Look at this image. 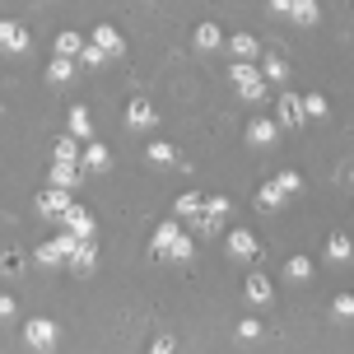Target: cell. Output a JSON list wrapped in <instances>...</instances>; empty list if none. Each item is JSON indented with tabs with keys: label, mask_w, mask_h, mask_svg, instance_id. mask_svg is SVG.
Wrapping results in <instances>:
<instances>
[{
	"label": "cell",
	"mask_w": 354,
	"mask_h": 354,
	"mask_svg": "<svg viewBox=\"0 0 354 354\" xmlns=\"http://www.w3.org/2000/svg\"><path fill=\"white\" fill-rule=\"evenodd\" d=\"M257 205H261L266 214H275V210H284V205H289V196H284L280 187H275V182H266L261 192H257Z\"/></svg>",
	"instance_id": "22"
},
{
	"label": "cell",
	"mask_w": 354,
	"mask_h": 354,
	"mask_svg": "<svg viewBox=\"0 0 354 354\" xmlns=\"http://www.w3.org/2000/svg\"><path fill=\"white\" fill-rule=\"evenodd\" d=\"M177 233H182V224H177V219H163L159 229H154V243H149V248H154V257H159V261L168 257V248L177 243Z\"/></svg>",
	"instance_id": "17"
},
{
	"label": "cell",
	"mask_w": 354,
	"mask_h": 354,
	"mask_svg": "<svg viewBox=\"0 0 354 354\" xmlns=\"http://www.w3.org/2000/svg\"><path fill=\"white\" fill-rule=\"evenodd\" d=\"M270 15L294 19V24H303V28H313V24L322 19V5L317 0H270Z\"/></svg>",
	"instance_id": "3"
},
{
	"label": "cell",
	"mask_w": 354,
	"mask_h": 354,
	"mask_svg": "<svg viewBox=\"0 0 354 354\" xmlns=\"http://www.w3.org/2000/svg\"><path fill=\"white\" fill-rule=\"evenodd\" d=\"M145 154H149V163H159V168L177 163V149H173L168 140H149V149H145Z\"/></svg>",
	"instance_id": "27"
},
{
	"label": "cell",
	"mask_w": 354,
	"mask_h": 354,
	"mask_svg": "<svg viewBox=\"0 0 354 354\" xmlns=\"http://www.w3.org/2000/svg\"><path fill=\"white\" fill-rule=\"evenodd\" d=\"M0 270H5V275H19V270H24V257H19V252H5V257H0Z\"/></svg>",
	"instance_id": "36"
},
{
	"label": "cell",
	"mask_w": 354,
	"mask_h": 354,
	"mask_svg": "<svg viewBox=\"0 0 354 354\" xmlns=\"http://www.w3.org/2000/svg\"><path fill=\"white\" fill-rule=\"evenodd\" d=\"M66 122H71V140H80V145L93 140V122H88V107H84V103H75Z\"/></svg>",
	"instance_id": "13"
},
{
	"label": "cell",
	"mask_w": 354,
	"mask_h": 354,
	"mask_svg": "<svg viewBox=\"0 0 354 354\" xmlns=\"http://www.w3.org/2000/svg\"><path fill=\"white\" fill-rule=\"evenodd\" d=\"M28 28L24 24H15V19H0V52H10V56H24L28 52Z\"/></svg>",
	"instance_id": "6"
},
{
	"label": "cell",
	"mask_w": 354,
	"mask_h": 354,
	"mask_svg": "<svg viewBox=\"0 0 354 354\" xmlns=\"http://www.w3.org/2000/svg\"><path fill=\"white\" fill-rule=\"evenodd\" d=\"M275 112H280V122H275V126H289V131H294V126H303L299 93H289V88H284V93H275Z\"/></svg>",
	"instance_id": "10"
},
{
	"label": "cell",
	"mask_w": 354,
	"mask_h": 354,
	"mask_svg": "<svg viewBox=\"0 0 354 354\" xmlns=\"http://www.w3.org/2000/svg\"><path fill=\"white\" fill-rule=\"evenodd\" d=\"M201 210H205V219H219V224H224V214H229L233 205H229V196H224V192H214V196H205Z\"/></svg>",
	"instance_id": "29"
},
{
	"label": "cell",
	"mask_w": 354,
	"mask_h": 354,
	"mask_svg": "<svg viewBox=\"0 0 354 354\" xmlns=\"http://www.w3.org/2000/svg\"><path fill=\"white\" fill-rule=\"evenodd\" d=\"M75 201L71 192H56V187H47V192H37V214H47V219H61V214L71 210Z\"/></svg>",
	"instance_id": "9"
},
{
	"label": "cell",
	"mask_w": 354,
	"mask_h": 354,
	"mask_svg": "<svg viewBox=\"0 0 354 354\" xmlns=\"http://www.w3.org/2000/svg\"><path fill=\"white\" fill-rule=\"evenodd\" d=\"M229 257H233V261H257V257H261L257 233H252V229H233L229 233Z\"/></svg>",
	"instance_id": "8"
},
{
	"label": "cell",
	"mask_w": 354,
	"mask_h": 354,
	"mask_svg": "<svg viewBox=\"0 0 354 354\" xmlns=\"http://www.w3.org/2000/svg\"><path fill=\"white\" fill-rule=\"evenodd\" d=\"M350 257H354V248H350V233H331V238H326V261L345 266Z\"/></svg>",
	"instance_id": "20"
},
{
	"label": "cell",
	"mask_w": 354,
	"mask_h": 354,
	"mask_svg": "<svg viewBox=\"0 0 354 354\" xmlns=\"http://www.w3.org/2000/svg\"><path fill=\"white\" fill-rule=\"evenodd\" d=\"M75 71H80V66H75V61H61V56H52V61H47V84H71L75 80Z\"/></svg>",
	"instance_id": "21"
},
{
	"label": "cell",
	"mask_w": 354,
	"mask_h": 354,
	"mask_svg": "<svg viewBox=\"0 0 354 354\" xmlns=\"http://www.w3.org/2000/svg\"><path fill=\"white\" fill-rule=\"evenodd\" d=\"M24 345L33 354H52L56 345H61V331H56L52 317H28L24 322Z\"/></svg>",
	"instance_id": "1"
},
{
	"label": "cell",
	"mask_w": 354,
	"mask_h": 354,
	"mask_svg": "<svg viewBox=\"0 0 354 354\" xmlns=\"http://www.w3.org/2000/svg\"><path fill=\"white\" fill-rule=\"evenodd\" d=\"M192 47L196 52H219V47H224V28H219V24H196V33H192Z\"/></svg>",
	"instance_id": "12"
},
{
	"label": "cell",
	"mask_w": 354,
	"mask_h": 354,
	"mask_svg": "<svg viewBox=\"0 0 354 354\" xmlns=\"http://www.w3.org/2000/svg\"><path fill=\"white\" fill-rule=\"evenodd\" d=\"M19 313V303H15V294H0V322H10Z\"/></svg>",
	"instance_id": "37"
},
{
	"label": "cell",
	"mask_w": 354,
	"mask_h": 354,
	"mask_svg": "<svg viewBox=\"0 0 354 354\" xmlns=\"http://www.w3.org/2000/svg\"><path fill=\"white\" fill-rule=\"evenodd\" d=\"M159 126V107L149 98H131L126 103V131H154Z\"/></svg>",
	"instance_id": "4"
},
{
	"label": "cell",
	"mask_w": 354,
	"mask_h": 354,
	"mask_svg": "<svg viewBox=\"0 0 354 354\" xmlns=\"http://www.w3.org/2000/svg\"><path fill=\"white\" fill-rule=\"evenodd\" d=\"M284 280L289 284L313 280V261H308V257H289V261H284Z\"/></svg>",
	"instance_id": "25"
},
{
	"label": "cell",
	"mask_w": 354,
	"mask_h": 354,
	"mask_svg": "<svg viewBox=\"0 0 354 354\" xmlns=\"http://www.w3.org/2000/svg\"><path fill=\"white\" fill-rule=\"evenodd\" d=\"M61 233H71L75 243H93L98 219H93V210H84V205H71V210L61 214Z\"/></svg>",
	"instance_id": "2"
},
{
	"label": "cell",
	"mask_w": 354,
	"mask_h": 354,
	"mask_svg": "<svg viewBox=\"0 0 354 354\" xmlns=\"http://www.w3.org/2000/svg\"><path fill=\"white\" fill-rule=\"evenodd\" d=\"M331 313H336V322H350V317H354V294H336Z\"/></svg>",
	"instance_id": "34"
},
{
	"label": "cell",
	"mask_w": 354,
	"mask_h": 354,
	"mask_svg": "<svg viewBox=\"0 0 354 354\" xmlns=\"http://www.w3.org/2000/svg\"><path fill=\"white\" fill-rule=\"evenodd\" d=\"M257 75H261V84L270 88V84H284V80H289V66H284L280 56H266V61H261V71H257Z\"/></svg>",
	"instance_id": "23"
},
{
	"label": "cell",
	"mask_w": 354,
	"mask_h": 354,
	"mask_svg": "<svg viewBox=\"0 0 354 354\" xmlns=\"http://www.w3.org/2000/svg\"><path fill=\"white\" fill-rule=\"evenodd\" d=\"M80 177H84V173H80V163H56L52 159V187H56V192H75Z\"/></svg>",
	"instance_id": "15"
},
{
	"label": "cell",
	"mask_w": 354,
	"mask_h": 354,
	"mask_svg": "<svg viewBox=\"0 0 354 354\" xmlns=\"http://www.w3.org/2000/svg\"><path fill=\"white\" fill-rule=\"evenodd\" d=\"M299 107H303V122H322L326 117V98L322 93H299Z\"/></svg>",
	"instance_id": "24"
},
{
	"label": "cell",
	"mask_w": 354,
	"mask_h": 354,
	"mask_svg": "<svg viewBox=\"0 0 354 354\" xmlns=\"http://www.w3.org/2000/svg\"><path fill=\"white\" fill-rule=\"evenodd\" d=\"M88 42L98 47V52L107 56V61H117V56H126V37L112 28V24H93V33H88Z\"/></svg>",
	"instance_id": "5"
},
{
	"label": "cell",
	"mask_w": 354,
	"mask_h": 354,
	"mask_svg": "<svg viewBox=\"0 0 354 354\" xmlns=\"http://www.w3.org/2000/svg\"><path fill=\"white\" fill-rule=\"evenodd\" d=\"M107 168H112V149L103 140H88L80 149V173H107Z\"/></svg>",
	"instance_id": "7"
},
{
	"label": "cell",
	"mask_w": 354,
	"mask_h": 354,
	"mask_svg": "<svg viewBox=\"0 0 354 354\" xmlns=\"http://www.w3.org/2000/svg\"><path fill=\"white\" fill-rule=\"evenodd\" d=\"M71 275H80V280H84V275H93V270H98V248H93V243H80V248L71 252Z\"/></svg>",
	"instance_id": "11"
},
{
	"label": "cell",
	"mask_w": 354,
	"mask_h": 354,
	"mask_svg": "<svg viewBox=\"0 0 354 354\" xmlns=\"http://www.w3.org/2000/svg\"><path fill=\"white\" fill-rule=\"evenodd\" d=\"M173 350H177V345H173V336H159V340H154V345H149L145 354H173Z\"/></svg>",
	"instance_id": "38"
},
{
	"label": "cell",
	"mask_w": 354,
	"mask_h": 354,
	"mask_svg": "<svg viewBox=\"0 0 354 354\" xmlns=\"http://www.w3.org/2000/svg\"><path fill=\"white\" fill-rule=\"evenodd\" d=\"M261 331H266L261 317H243V322H238V336H243V340H261Z\"/></svg>",
	"instance_id": "35"
},
{
	"label": "cell",
	"mask_w": 354,
	"mask_h": 354,
	"mask_svg": "<svg viewBox=\"0 0 354 354\" xmlns=\"http://www.w3.org/2000/svg\"><path fill=\"white\" fill-rule=\"evenodd\" d=\"M270 182H275V187H280L284 196H299V192H303V177L294 173V168H284V173H275Z\"/></svg>",
	"instance_id": "31"
},
{
	"label": "cell",
	"mask_w": 354,
	"mask_h": 354,
	"mask_svg": "<svg viewBox=\"0 0 354 354\" xmlns=\"http://www.w3.org/2000/svg\"><path fill=\"white\" fill-rule=\"evenodd\" d=\"M224 229V224H219V219H201V238H214V233Z\"/></svg>",
	"instance_id": "39"
},
{
	"label": "cell",
	"mask_w": 354,
	"mask_h": 354,
	"mask_svg": "<svg viewBox=\"0 0 354 354\" xmlns=\"http://www.w3.org/2000/svg\"><path fill=\"white\" fill-rule=\"evenodd\" d=\"M224 47L233 52V61H257V56H261V42H257L252 33H233Z\"/></svg>",
	"instance_id": "14"
},
{
	"label": "cell",
	"mask_w": 354,
	"mask_h": 354,
	"mask_svg": "<svg viewBox=\"0 0 354 354\" xmlns=\"http://www.w3.org/2000/svg\"><path fill=\"white\" fill-rule=\"evenodd\" d=\"M80 52H84V37L75 33V28L56 33V56H61V61H80Z\"/></svg>",
	"instance_id": "19"
},
{
	"label": "cell",
	"mask_w": 354,
	"mask_h": 354,
	"mask_svg": "<svg viewBox=\"0 0 354 354\" xmlns=\"http://www.w3.org/2000/svg\"><path fill=\"white\" fill-rule=\"evenodd\" d=\"M248 140L257 145V149H266V145H275V140H280V126L270 122V117H257V122L248 126Z\"/></svg>",
	"instance_id": "16"
},
{
	"label": "cell",
	"mask_w": 354,
	"mask_h": 354,
	"mask_svg": "<svg viewBox=\"0 0 354 354\" xmlns=\"http://www.w3.org/2000/svg\"><path fill=\"white\" fill-rule=\"evenodd\" d=\"M192 252H196V238H192V233H177V243L168 248L163 261H192Z\"/></svg>",
	"instance_id": "28"
},
{
	"label": "cell",
	"mask_w": 354,
	"mask_h": 354,
	"mask_svg": "<svg viewBox=\"0 0 354 354\" xmlns=\"http://www.w3.org/2000/svg\"><path fill=\"white\" fill-rule=\"evenodd\" d=\"M33 261H37V266H47V270H56V266H66V261H61V257H56V248H52V243H37Z\"/></svg>",
	"instance_id": "32"
},
{
	"label": "cell",
	"mask_w": 354,
	"mask_h": 354,
	"mask_svg": "<svg viewBox=\"0 0 354 354\" xmlns=\"http://www.w3.org/2000/svg\"><path fill=\"white\" fill-rule=\"evenodd\" d=\"M80 149H84L80 140H71V136H61V140L52 145V159H56V163H80Z\"/></svg>",
	"instance_id": "26"
},
{
	"label": "cell",
	"mask_w": 354,
	"mask_h": 354,
	"mask_svg": "<svg viewBox=\"0 0 354 354\" xmlns=\"http://www.w3.org/2000/svg\"><path fill=\"white\" fill-rule=\"evenodd\" d=\"M201 205H205V201H201V192H182L177 196V205H173V219H187V214H201Z\"/></svg>",
	"instance_id": "30"
},
{
	"label": "cell",
	"mask_w": 354,
	"mask_h": 354,
	"mask_svg": "<svg viewBox=\"0 0 354 354\" xmlns=\"http://www.w3.org/2000/svg\"><path fill=\"white\" fill-rule=\"evenodd\" d=\"M270 299H275L270 275H261V270H257V275H248V303H257V308H261V303H270Z\"/></svg>",
	"instance_id": "18"
},
{
	"label": "cell",
	"mask_w": 354,
	"mask_h": 354,
	"mask_svg": "<svg viewBox=\"0 0 354 354\" xmlns=\"http://www.w3.org/2000/svg\"><path fill=\"white\" fill-rule=\"evenodd\" d=\"M75 66H88V71H98V66H107V56L93 47V42H84V52H80V61Z\"/></svg>",
	"instance_id": "33"
}]
</instances>
